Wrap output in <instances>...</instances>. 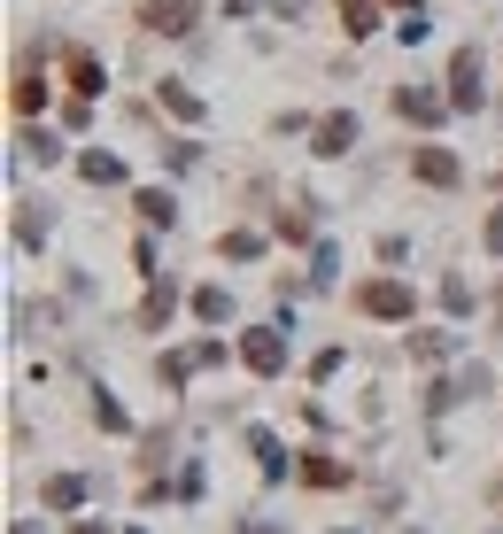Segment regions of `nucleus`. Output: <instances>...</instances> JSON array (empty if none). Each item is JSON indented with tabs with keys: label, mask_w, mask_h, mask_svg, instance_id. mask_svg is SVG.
Masks as SVG:
<instances>
[{
	"label": "nucleus",
	"mask_w": 503,
	"mask_h": 534,
	"mask_svg": "<svg viewBox=\"0 0 503 534\" xmlns=\"http://www.w3.org/2000/svg\"><path fill=\"white\" fill-rule=\"evenodd\" d=\"M194 16H202V0H148V8H140V24H148V31H163V39L194 31Z\"/></svg>",
	"instance_id": "1"
},
{
	"label": "nucleus",
	"mask_w": 503,
	"mask_h": 534,
	"mask_svg": "<svg viewBox=\"0 0 503 534\" xmlns=\"http://www.w3.org/2000/svg\"><path fill=\"white\" fill-rule=\"evenodd\" d=\"M356 310H372V318H411V287H395V279H372V287L356 295Z\"/></svg>",
	"instance_id": "2"
},
{
	"label": "nucleus",
	"mask_w": 503,
	"mask_h": 534,
	"mask_svg": "<svg viewBox=\"0 0 503 534\" xmlns=\"http://www.w3.org/2000/svg\"><path fill=\"white\" fill-rule=\"evenodd\" d=\"M449 109H480V55L473 47L449 62Z\"/></svg>",
	"instance_id": "3"
},
{
	"label": "nucleus",
	"mask_w": 503,
	"mask_h": 534,
	"mask_svg": "<svg viewBox=\"0 0 503 534\" xmlns=\"http://www.w3.org/2000/svg\"><path fill=\"white\" fill-rule=\"evenodd\" d=\"M411 171L426 178V186H457V155H449V148H418Z\"/></svg>",
	"instance_id": "4"
},
{
	"label": "nucleus",
	"mask_w": 503,
	"mask_h": 534,
	"mask_svg": "<svg viewBox=\"0 0 503 534\" xmlns=\"http://www.w3.org/2000/svg\"><path fill=\"white\" fill-rule=\"evenodd\" d=\"M240 356H248L256 372H279V364H287V349H279V333H248V341H240Z\"/></svg>",
	"instance_id": "5"
},
{
	"label": "nucleus",
	"mask_w": 503,
	"mask_h": 534,
	"mask_svg": "<svg viewBox=\"0 0 503 534\" xmlns=\"http://www.w3.org/2000/svg\"><path fill=\"white\" fill-rule=\"evenodd\" d=\"M356 148V117H326L318 124V155H349Z\"/></svg>",
	"instance_id": "6"
},
{
	"label": "nucleus",
	"mask_w": 503,
	"mask_h": 534,
	"mask_svg": "<svg viewBox=\"0 0 503 534\" xmlns=\"http://www.w3.org/2000/svg\"><path fill=\"white\" fill-rule=\"evenodd\" d=\"M70 93H101V62L86 47H70Z\"/></svg>",
	"instance_id": "7"
},
{
	"label": "nucleus",
	"mask_w": 503,
	"mask_h": 534,
	"mask_svg": "<svg viewBox=\"0 0 503 534\" xmlns=\"http://www.w3.org/2000/svg\"><path fill=\"white\" fill-rule=\"evenodd\" d=\"M395 117H418V124H434V117H442V101H434V93H411V86H403V93H395Z\"/></svg>",
	"instance_id": "8"
},
{
	"label": "nucleus",
	"mask_w": 503,
	"mask_h": 534,
	"mask_svg": "<svg viewBox=\"0 0 503 534\" xmlns=\"http://www.w3.org/2000/svg\"><path fill=\"white\" fill-rule=\"evenodd\" d=\"M39 101H47V78H31V70H16V109H24V117H31Z\"/></svg>",
	"instance_id": "9"
},
{
	"label": "nucleus",
	"mask_w": 503,
	"mask_h": 534,
	"mask_svg": "<svg viewBox=\"0 0 503 534\" xmlns=\"http://www.w3.org/2000/svg\"><path fill=\"white\" fill-rule=\"evenodd\" d=\"M341 24H349V39H364L372 31V0H341Z\"/></svg>",
	"instance_id": "10"
},
{
	"label": "nucleus",
	"mask_w": 503,
	"mask_h": 534,
	"mask_svg": "<svg viewBox=\"0 0 503 534\" xmlns=\"http://www.w3.org/2000/svg\"><path fill=\"white\" fill-rule=\"evenodd\" d=\"M140 217L148 225H171V194H140Z\"/></svg>",
	"instance_id": "11"
},
{
	"label": "nucleus",
	"mask_w": 503,
	"mask_h": 534,
	"mask_svg": "<svg viewBox=\"0 0 503 534\" xmlns=\"http://www.w3.org/2000/svg\"><path fill=\"white\" fill-rule=\"evenodd\" d=\"M488 248H503V209H496V217H488Z\"/></svg>",
	"instance_id": "12"
},
{
	"label": "nucleus",
	"mask_w": 503,
	"mask_h": 534,
	"mask_svg": "<svg viewBox=\"0 0 503 534\" xmlns=\"http://www.w3.org/2000/svg\"><path fill=\"white\" fill-rule=\"evenodd\" d=\"M411 8H418V0H411Z\"/></svg>",
	"instance_id": "13"
}]
</instances>
